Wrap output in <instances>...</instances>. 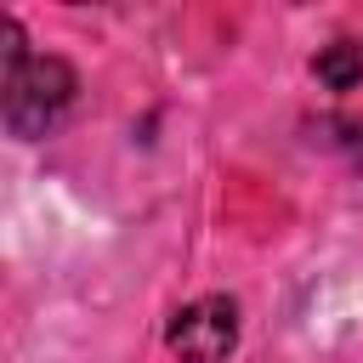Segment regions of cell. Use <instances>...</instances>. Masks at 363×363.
I'll list each match as a JSON object with an SVG mask.
<instances>
[{
	"label": "cell",
	"mask_w": 363,
	"mask_h": 363,
	"mask_svg": "<svg viewBox=\"0 0 363 363\" xmlns=\"http://www.w3.org/2000/svg\"><path fill=\"white\" fill-rule=\"evenodd\" d=\"M0 91H6V130L34 142L68 113L79 79L62 57H34L17 17H0Z\"/></svg>",
	"instance_id": "1"
},
{
	"label": "cell",
	"mask_w": 363,
	"mask_h": 363,
	"mask_svg": "<svg viewBox=\"0 0 363 363\" xmlns=\"http://www.w3.org/2000/svg\"><path fill=\"white\" fill-rule=\"evenodd\" d=\"M164 340H170V352H176L182 363H221V357L238 346V301H227V295H199V301H187V306L170 318Z\"/></svg>",
	"instance_id": "2"
},
{
	"label": "cell",
	"mask_w": 363,
	"mask_h": 363,
	"mask_svg": "<svg viewBox=\"0 0 363 363\" xmlns=\"http://www.w3.org/2000/svg\"><path fill=\"white\" fill-rule=\"evenodd\" d=\"M312 74H318V85H329V91H357V85H363V45H357V40H329V45L312 57Z\"/></svg>",
	"instance_id": "3"
}]
</instances>
